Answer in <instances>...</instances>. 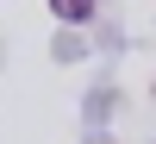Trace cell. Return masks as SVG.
Segmentation results:
<instances>
[{"mask_svg":"<svg viewBox=\"0 0 156 144\" xmlns=\"http://www.w3.org/2000/svg\"><path fill=\"white\" fill-rule=\"evenodd\" d=\"M94 6H100V0H50V13H56L62 25H81V19H94Z\"/></svg>","mask_w":156,"mask_h":144,"instance_id":"6da1fadb","label":"cell"}]
</instances>
